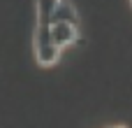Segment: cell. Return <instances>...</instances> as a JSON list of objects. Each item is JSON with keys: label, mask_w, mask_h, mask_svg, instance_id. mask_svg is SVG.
<instances>
[{"label": "cell", "mask_w": 132, "mask_h": 128, "mask_svg": "<svg viewBox=\"0 0 132 128\" xmlns=\"http://www.w3.org/2000/svg\"><path fill=\"white\" fill-rule=\"evenodd\" d=\"M58 2L60 0H37V26L32 35V47L39 65H53L60 56V49L51 37V23H53Z\"/></svg>", "instance_id": "1"}, {"label": "cell", "mask_w": 132, "mask_h": 128, "mask_svg": "<svg viewBox=\"0 0 132 128\" xmlns=\"http://www.w3.org/2000/svg\"><path fill=\"white\" fill-rule=\"evenodd\" d=\"M51 37H53V42H56L58 49L74 44L77 37H79L77 23H72V21H53L51 23Z\"/></svg>", "instance_id": "2"}, {"label": "cell", "mask_w": 132, "mask_h": 128, "mask_svg": "<svg viewBox=\"0 0 132 128\" xmlns=\"http://www.w3.org/2000/svg\"><path fill=\"white\" fill-rule=\"evenodd\" d=\"M53 21H72V23H77V21H79V14H77V9H74V5H72V2L60 0V2H58V7H56Z\"/></svg>", "instance_id": "3"}, {"label": "cell", "mask_w": 132, "mask_h": 128, "mask_svg": "<svg viewBox=\"0 0 132 128\" xmlns=\"http://www.w3.org/2000/svg\"><path fill=\"white\" fill-rule=\"evenodd\" d=\"M116 128H125V126H116Z\"/></svg>", "instance_id": "4"}]
</instances>
